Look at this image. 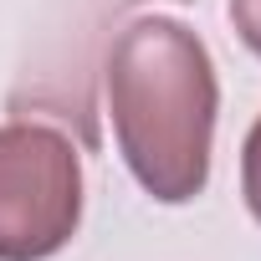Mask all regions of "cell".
<instances>
[{
    "label": "cell",
    "instance_id": "cell-1",
    "mask_svg": "<svg viewBox=\"0 0 261 261\" xmlns=\"http://www.w3.org/2000/svg\"><path fill=\"white\" fill-rule=\"evenodd\" d=\"M102 92L118 154L139 190L159 205L205 195L220 113L210 46L174 16H139L108 46Z\"/></svg>",
    "mask_w": 261,
    "mask_h": 261
},
{
    "label": "cell",
    "instance_id": "cell-4",
    "mask_svg": "<svg viewBox=\"0 0 261 261\" xmlns=\"http://www.w3.org/2000/svg\"><path fill=\"white\" fill-rule=\"evenodd\" d=\"M230 26H236V36L261 57V0H230Z\"/></svg>",
    "mask_w": 261,
    "mask_h": 261
},
{
    "label": "cell",
    "instance_id": "cell-2",
    "mask_svg": "<svg viewBox=\"0 0 261 261\" xmlns=\"http://www.w3.org/2000/svg\"><path fill=\"white\" fill-rule=\"evenodd\" d=\"M82 225V159L51 123H0V261H46Z\"/></svg>",
    "mask_w": 261,
    "mask_h": 261
},
{
    "label": "cell",
    "instance_id": "cell-3",
    "mask_svg": "<svg viewBox=\"0 0 261 261\" xmlns=\"http://www.w3.org/2000/svg\"><path fill=\"white\" fill-rule=\"evenodd\" d=\"M241 195H246V210H251L256 225H261V118L251 123L246 149H241Z\"/></svg>",
    "mask_w": 261,
    "mask_h": 261
}]
</instances>
